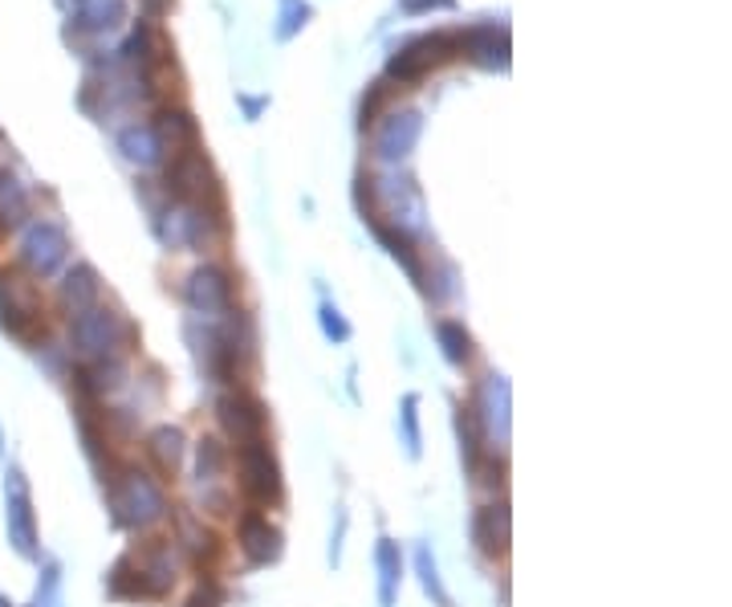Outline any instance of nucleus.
Instances as JSON below:
<instances>
[{
    "mask_svg": "<svg viewBox=\"0 0 732 607\" xmlns=\"http://www.w3.org/2000/svg\"><path fill=\"white\" fill-rule=\"evenodd\" d=\"M456 436H460V457H465V469H468V477H472L477 465L484 460V436H480V429H477L472 408H460V412H456Z\"/></svg>",
    "mask_w": 732,
    "mask_h": 607,
    "instance_id": "27",
    "label": "nucleus"
},
{
    "mask_svg": "<svg viewBox=\"0 0 732 607\" xmlns=\"http://www.w3.org/2000/svg\"><path fill=\"white\" fill-rule=\"evenodd\" d=\"M37 607H62V567L57 563H45V571H41Z\"/></svg>",
    "mask_w": 732,
    "mask_h": 607,
    "instance_id": "34",
    "label": "nucleus"
},
{
    "mask_svg": "<svg viewBox=\"0 0 732 607\" xmlns=\"http://www.w3.org/2000/svg\"><path fill=\"white\" fill-rule=\"evenodd\" d=\"M436 338H439V351H444V359H448L452 367L472 364V335L465 330V323H456V318H439Z\"/></svg>",
    "mask_w": 732,
    "mask_h": 607,
    "instance_id": "26",
    "label": "nucleus"
},
{
    "mask_svg": "<svg viewBox=\"0 0 732 607\" xmlns=\"http://www.w3.org/2000/svg\"><path fill=\"white\" fill-rule=\"evenodd\" d=\"M131 563L143 599H163L175 587V546L167 539H151L143 551H131Z\"/></svg>",
    "mask_w": 732,
    "mask_h": 607,
    "instance_id": "13",
    "label": "nucleus"
},
{
    "mask_svg": "<svg viewBox=\"0 0 732 607\" xmlns=\"http://www.w3.org/2000/svg\"><path fill=\"white\" fill-rule=\"evenodd\" d=\"M415 575H419V583H424V592L436 599V607H456L452 595H448V587H444V579H439L436 551H431L427 542H419V546H415Z\"/></svg>",
    "mask_w": 732,
    "mask_h": 607,
    "instance_id": "28",
    "label": "nucleus"
},
{
    "mask_svg": "<svg viewBox=\"0 0 732 607\" xmlns=\"http://www.w3.org/2000/svg\"><path fill=\"white\" fill-rule=\"evenodd\" d=\"M228 465H232V453L225 448L220 436H204L200 445H196V481H200V489L225 486Z\"/></svg>",
    "mask_w": 732,
    "mask_h": 607,
    "instance_id": "25",
    "label": "nucleus"
},
{
    "mask_svg": "<svg viewBox=\"0 0 732 607\" xmlns=\"http://www.w3.org/2000/svg\"><path fill=\"white\" fill-rule=\"evenodd\" d=\"M261 107H265L261 98H244V110H249V119H256V115H261Z\"/></svg>",
    "mask_w": 732,
    "mask_h": 607,
    "instance_id": "40",
    "label": "nucleus"
},
{
    "mask_svg": "<svg viewBox=\"0 0 732 607\" xmlns=\"http://www.w3.org/2000/svg\"><path fill=\"white\" fill-rule=\"evenodd\" d=\"M472 416H477V429L484 436V445L505 448L509 445V429H513V388H509L505 376H484L477 388V400H472Z\"/></svg>",
    "mask_w": 732,
    "mask_h": 607,
    "instance_id": "6",
    "label": "nucleus"
},
{
    "mask_svg": "<svg viewBox=\"0 0 732 607\" xmlns=\"http://www.w3.org/2000/svg\"><path fill=\"white\" fill-rule=\"evenodd\" d=\"M400 432H403V448H407V457H419L424 453V436H419V395H403L400 404Z\"/></svg>",
    "mask_w": 732,
    "mask_h": 607,
    "instance_id": "31",
    "label": "nucleus"
},
{
    "mask_svg": "<svg viewBox=\"0 0 732 607\" xmlns=\"http://www.w3.org/2000/svg\"><path fill=\"white\" fill-rule=\"evenodd\" d=\"M318 318H321V335H326V338H334V343H347V338H350V323L342 318V311H338L334 302H326V306H321Z\"/></svg>",
    "mask_w": 732,
    "mask_h": 607,
    "instance_id": "35",
    "label": "nucleus"
},
{
    "mask_svg": "<svg viewBox=\"0 0 732 607\" xmlns=\"http://www.w3.org/2000/svg\"><path fill=\"white\" fill-rule=\"evenodd\" d=\"M465 54L484 69H509V29H496V25L468 29Z\"/></svg>",
    "mask_w": 732,
    "mask_h": 607,
    "instance_id": "18",
    "label": "nucleus"
},
{
    "mask_svg": "<svg viewBox=\"0 0 732 607\" xmlns=\"http://www.w3.org/2000/svg\"><path fill=\"white\" fill-rule=\"evenodd\" d=\"M184 302L200 318H225V314H232V273L225 265H200V270L187 278Z\"/></svg>",
    "mask_w": 732,
    "mask_h": 607,
    "instance_id": "12",
    "label": "nucleus"
},
{
    "mask_svg": "<svg viewBox=\"0 0 732 607\" xmlns=\"http://www.w3.org/2000/svg\"><path fill=\"white\" fill-rule=\"evenodd\" d=\"M237 542H240V551H244V559L253 563V567H269V563H277L281 559V530L269 522L265 513L256 510H244L237 518Z\"/></svg>",
    "mask_w": 732,
    "mask_h": 607,
    "instance_id": "14",
    "label": "nucleus"
},
{
    "mask_svg": "<svg viewBox=\"0 0 732 607\" xmlns=\"http://www.w3.org/2000/svg\"><path fill=\"white\" fill-rule=\"evenodd\" d=\"M281 4V25H277V37L281 41H289L297 29L306 25L309 21V4L306 0H277Z\"/></svg>",
    "mask_w": 732,
    "mask_h": 607,
    "instance_id": "33",
    "label": "nucleus"
},
{
    "mask_svg": "<svg viewBox=\"0 0 732 607\" xmlns=\"http://www.w3.org/2000/svg\"><path fill=\"white\" fill-rule=\"evenodd\" d=\"M17 257H21V265H25L33 278H54L69 257L66 229H62L57 220H33L25 229V237H21Z\"/></svg>",
    "mask_w": 732,
    "mask_h": 607,
    "instance_id": "10",
    "label": "nucleus"
},
{
    "mask_svg": "<svg viewBox=\"0 0 732 607\" xmlns=\"http://www.w3.org/2000/svg\"><path fill=\"white\" fill-rule=\"evenodd\" d=\"M0 607H13V604H9V599H4V595H0Z\"/></svg>",
    "mask_w": 732,
    "mask_h": 607,
    "instance_id": "41",
    "label": "nucleus"
},
{
    "mask_svg": "<svg viewBox=\"0 0 732 607\" xmlns=\"http://www.w3.org/2000/svg\"><path fill=\"white\" fill-rule=\"evenodd\" d=\"M419 136H424V115H419V110H395V115H386V122L379 127L374 151H379V160L400 163L415 151Z\"/></svg>",
    "mask_w": 732,
    "mask_h": 607,
    "instance_id": "15",
    "label": "nucleus"
},
{
    "mask_svg": "<svg viewBox=\"0 0 732 607\" xmlns=\"http://www.w3.org/2000/svg\"><path fill=\"white\" fill-rule=\"evenodd\" d=\"M228 604V592L220 587L216 579H204L196 592L187 595V604L184 607H225Z\"/></svg>",
    "mask_w": 732,
    "mask_h": 607,
    "instance_id": "36",
    "label": "nucleus"
},
{
    "mask_svg": "<svg viewBox=\"0 0 732 607\" xmlns=\"http://www.w3.org/2000/svg\"><path fill=\"white\" fill-rule=\"evenodd\" d=\"M155 131H160L167 155H179V151L200 148V127H196V119H192L187 110H163L160 122H155Z\"/></svg>",
    "mask_w": 732,
    "mask_h": 607,
    "instance_id": "23",
    "label": "nucleus"
},
{
    "mask_svg": "<svg viewBox=\"0 0 732 607\" xmlns=\"http://www.w3.org/2000/svg\"><path fill=\"white\" fill-rule=\"evenodd\" d=\"M175 530H179V546L187 551V559L192 563H208L216 551H220V542H216V534L208 527H204L200 518L192 510H179V518H175Z\"/></svg>",
    "mask_w": 732,
    "mask_h": 607,
    "instance_id": "24",
    "label": "nucleus"
},
{
    "mask_svg": "<svg viewBox=\"0 0 732 607\" xmlns=\"http://www.w3.org/2000/svg\"><path fill=\"white\" fill-rule=\"evenodd\" d=\"M122 17H127V0H86L78 25L94 29V33H107V29H119Z\"/></svg>",
    "mask_w": 732,
    "mask_h": 607,
    "instance_id": "30",
    "label": "nucleus"
},
{
    "mask_svg": "<svg viewBox=\"0 0 732 607\" xmlns=\"http://www.w3.org/2000/svg\"><path fill=\"white\" fill-rule=\"evenodd\" d=\"M163 184H167V192H172L175 200H184V204H208L220 196V180H216L212 163H208V155H204L200 148L172 155Z\"/></svg>",
    "mask_w": 732,
    "mask_h": 607,
    "instance_id": "8",
    "label": "nucleus"
},
{
    "mask_svg": "<svg viewBox=\"0 0 732 607\" xmlns=\"http://www.w3.org/2000/svg\"><path fill=\"white\" fill-rule=\"evenodd\" d=\"M386 95H391V86H386V82H371V90H367V98H362V131H367V127L379 119V110H383Z\"/></svg>",
    "mask_w": 732,
    "mask_h": 607,
    "instance_id": "37",
    "label": "nucleus"
},
{
    "mask_svg": "<svg viewBox=\"0 0 732 607\" xmlns=\"http://www.w3.org/2000/svg\"><path fill=\"white\" fill-rule=\"evenodd\" d=\"M237 481L244 489V498L253 501L256 510L261 506H273L285 494V481H281V465L277 453L269 448V441H249V445H237Z\"/></svg>",
    "mask_w": 732,
    "mask_h": 607,
    "instance_id": "4",
    "label": "nucleus"
},
{
    "mask_svg": "<svg viewBox=\"0 0 732 607\" xmlns=\"http://www.w3.org/2000/svg\"><path fill=\"white\" fill-rule=\"evenodd\" d=\"M407 13H419V9H456V0H403Z\"/></svg>",
    "mask_w": 732,
    "mask_h": 607,
    "instance_id": "38",
    "label": "nucleus"
},
{
    "mask_svg": "<svg viewBox=\"0 0 732 607\" xmlns=\"http://www.w3.org/2000/svg\"><path fill=\"white\" fill-rule=\"evenodd\" d=\"M465 54V33L456 29H439V33H424V37L403 41L400 50L386 62V78L395 82H419L436 66H444L448 57Z\"/></svg>",
    "mask_w": 732,
    "mask_h": 607,
    "instance_id": "3",
    "label": "nucleus"
},
{
    "mask_svg": "<svg viewBox=\"0 0 732 607\" xmlns=\"http://www.w3.org/2000/svg\"><path fill=\"white\" fill-rule=\"evenodd\" d=\"M139 9H143L146 17H163L172 9V0H139Z\"/></svg>",
    "mask_w": 732,
    "mask_h": 607,
    "instance_id": "39",
    "label": "nucleus"
},
{
    "mask_svg": "<svg viewBox=\"0 0 732 607\" xmlns=\"http://www.w3.org/2000/svg\"><path fill=\"white\" fill-rule=\"evenodd\" d=\"M107 592L114 595V599H143V587H139V575H134L131 554H122L119 563L110 567V575H107Z\"/></svg>",
    "mask_w": 732,
    "mask_h": 607,
    "instance_id": "32",
    "label": "nucleus"
},
{
    "mask_svg": "<svg viewBox=\"0 0 732 607\" xmlns=\"http://www.w3.org/2000/svg\"><path fill=\"white\" fill-rule=\"evenodd\" d=\"M4 527H9V542L21 559H37V518H33V494H29L25 473L9 469L4 473Z\"/></svg>",
    "mask_w": 732,
    "mask_h": 607,
    "instance_id": "7",
    "label": "nucleus"
},
{
    "mask_svg": "<svg viewBox=\"0 0 732 607\" xmlns=\"http://www.w3.org/2000/svg\"><path fill=\"white\" fill-rule=\"evenodd\" d=\"M472 539L489 559H505L509 554V501L496 498L489 506H480L472 518Z\"/></svg>",
    "mask_w": 732,
    "mask_h": 607,
    "instance_id": "16",
    "label": "nucleus"
},
{
    "mask_svg": "<svg viewBox=\"0 0 732 607\" xmlns=\"http://www.w3.org/2000/svg\"><path fill=\"white\" fill-rule=\"evenodd\" d=\"M107 486V506H110V522L119 530H151L160 527L163 518L172 513V501L163 494L160 477H151L139 465H114V469L102 477Z\"/></svg>",
    "mask_w": 732,
    "mask_h": 607,
    "instance_id": "1",
    "label": "nucleus"
},
{
    "mask_svg": "<svg viewBox=\"0 0 732 607\" xmlns=\"http://www.w3.org/2000/svg\"><path fill=\"white\" fill-rule=\"evenodd\" d=\"M374 567H379V607H395L403 583V551L395 539H379L374 546Z\"/></svg>",
    "mask_w": 732,
    "mask_h": 607,
    "instance_id": "22",
    "label": "nucleus"
},
{
    "mask_svg": "<svg viewBox=\"0 0 732 607\" xmlns=\"http://www.w3.org/2000/svg\"><path fill=\"white\" fill-rule=\"evenodd\" d=\"M57 302H62V311H66L69 318H78V314H86L90 306H98V302H102V278H98V270L86 265V261H78V265L66 273L62 290H57Z\"/></svg>",
    "mask_w": 732,
    "mask_h": 607,
    "instance_id": "17",
    "label": "nucleus"
},
{
    "mask_svg": "<svg viewBox=\"0 0 732 607\" xmlns=\"http://www.w3.org/2000/svg\"><path fill=\"white\" fill-rule=\"evenodd\" d=\"M184 453H187V441L175 424H160V429L146 432V457H151V465H155L163 477H175V473H179Z\"/></svg>",
    "mask_w": 732,
    "mask_h": 607,
    "instance_id": "20",
    "label": "nucleus"
},
{
    "mask_svg": "<svg viewBox=\"0 0 732 607\" xmlns=\"http://www.w3.org/2000/svg\"><path fill=\"white\" fill-rule=\"evenodd\" d=\"M69 343L81 355V364H102V359H122V351L134 343L131 318L114 306H90L86 314L69 318Z\"/></svg>",
    "mask_w": 732,
    "mask_h": 607,
    "instance_id": "2",
    "label": "nucleus"
},
{
    "mask_svg": "<svg viewBox=\"0 0 732 607\" xmlns=\"http://www.w3.org/2000/svg\"><path fill=\"white\" fill-rule=\"evenodd\" d=\"M0 326L13 338H37L45 330V311H41V294L33 290L25 273H0Z\"/></svg>",
    "mask_w": 732,
    "mask_h": 607,
    "instance_id": "5",
    "label": "nucleus"
},
{
    "mask_svg": "<svg viewBox=\"0 0 732 607\" xmlns=\"http://www.w3.org/2000/svg\"><path fill=\"white\" fill-rule=\"evenodd\" d=\"M119 151L134 167H160L167 160V148H163L160 131H155V122H134L119 136Z\"/></svg>",
    "mask_w": 732,
    "mask_h": 607,
    "instance_id": "19",
    "label": "nucleus"
},
{
    "mask_svg": "<svg viewBox=\"0 0 732 607\" xmlns=\"http://www.w3.org/2000/svg\"><path fill=\"white\" fill-rule=\"evenodd\" d=\"M167 41L160 37V29L155 25H146V21H139V29L131 33V41L122 45V57L131 62V66H139L143 74H151L155 66H163L167 62Z\"/></svg>",
    "mask_w": 732,
    "mask_h": 607,
    "instance_id": "21",
    "label": "nucleus"
},
{
    "mask_svg": "<svg viewBox=\"0 0 732 607\" xmlns=\"http://www.w3.org/2000/svg\"><path fill=\"white\" fill-rule=\"evenodd\" d=\"M216 420L232 445H249L261 441L269 429V408L261 404V395H253L249 388H232L216 400Z\"/></svg>",
    "mask_w": 732,
    "mask_h": 607,
    "instance_id": "9",
    "label": "nucleus"
},
{
    "mask_svg": "<svg viewBox=\"0 0 732 607\" xmlns=\"http://www.w3.org/2000/svg\"><path fill=\"white\" fill-rule=\"evenodd\" d=\"M212 225H216V213L208 204H175L167 213L155 220V232H160V241L167 249H204V245L212 241Z\"/></svg>",
    "mask_w": 732,
    "mask_h": 607,
    "instance_id": "11",
    "label": "nucleus"
},
{
    "mask_svg": "<svg viewBox=\"0 0 732 607\" xmlns=\"http://www.w3.org/2000/svg\"><path fill=\"white\" fill-rule=\"evenodd\" d=\"M29 216V196L9 172H0V229H13Z\"/></svg>",
    "mask_w": 732,
    "mask_h": 607,
    "instance_id": "29",
    "label": "nucleus"
}]
</instances>
